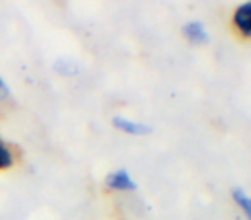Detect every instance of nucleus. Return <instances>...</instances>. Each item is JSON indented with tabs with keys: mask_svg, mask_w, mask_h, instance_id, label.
<instances>
[{
	"mask_svg": "<svg viewBox=\"0 0 251 220\" xmlns=\"http://www.w3.org/2000/svg\"><path fill=\"white\" fill-rule=\"evenodd\" d=\"M105 182H107L108 188L115 189V191L129 193V191H136L138 189L136 181H134L133 175L126 171V169H119V171H115V172H110V174L107 175V179H105Z\"/></svg>",
	"mask_w": 251,
	"mask_h": 220,
	"instance_id": "obj_1",
	"label": "nucleus"
},
{
	"mask_svg": "<svg viewBox=\"0 0 251 220\" xmlns=\"http://www.w3.org/2000/svg\"><path fill=\"white\" fill-rule=\"evenodd\" d=\"M112 124H114L119 131H122V133H126V134H131V136H145V134L151 133V127L148 126V124L138 122V121L127 119V117H122V116H115L114 119H112Z\"/></svg>",
	"mask_w": 251,
	"mask_h": 220,
	"instance_id": "obj_2",
	"label": "nucleus"
},
{
	"mask_svg": "<svg viewBox=\"0 0 251 220\" xmlns=\"http://www.w3.org/2000/svg\"><path fill=\"white\" fill-rule=\"evenodd\" d=\"M234 24H236L237 31L244 36L250 38L251 36V2H244L234 11Z\"/></svg>",
	"mask_w": 251,
	"mask_h": 220,
	"instance_id": "obj_3",
	"label": "nucleus"
},
{
	"mask_svg": "<svg viewBox=\"0 0 251 220\" xmlns=\"http://www.w3.org/2000/svg\"><path fill=\"white\" fill-rule=\"evenodd\" d=\"M182 31H184V36L189 40L191 43H196V45H203V43L208 42V31H206V26L203 24L201 21H189L182 26Z\"/></svg>",
	"mask_w": 251,
	"mask_h": 220,
	"instance_id": "obj_4",
	"label": "nucleus"
},
{
	"mask_svg": "<svg viewBox=\"0 0 251 220\" xmlns=\"http://www.w3.org/2000/svg\"><path fill=\"white\" fill-rule=\"evenodd\" d=\"M232 199L237 205V208L244 213V217L251 215V198L243 188H234L232 189Z\"/></svg>",
	"mask_w": 251,
	"mask_h": 220,
	"instance_id": "obj_5",
	"label": "nucleus"
},
{
	"mask_svg": "<svg viewBox=\"0 0 251 220\" xmlns=\"http://www.w3.org/2000/svg\"><path fill=\"white\" fill-rule=\"evenodd\" d=\"M14 164V153L9 148V145L0 138V171L2 169H9Z\"/></svg>",
	"mask_w": 251,
	"mask_h": 220,
	"instance_id": "obj_6",
	"label": "nucleus"
},
{
	"mask_svg": "<svg viewBox=\"0 0 251 220\" xmlns=\"http://www.w3.org/2000/svg\"><path fill=\"white\" fill-rule=\"evenodd\" d=\"M9 93H11V90H9L7 83H5V81L0 77V100H2V98H7Z\"/></svg>",
	"mask_w": 251,
	"mask_h": 220,
	"instance_id": "obj_7",
	"label": "nucleus"
}]
</instances>
